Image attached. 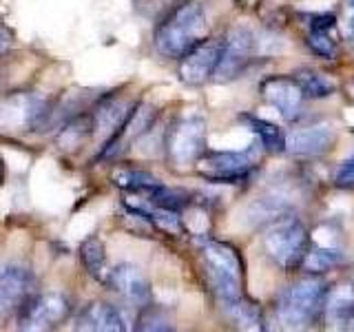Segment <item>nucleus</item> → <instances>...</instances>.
<instances>
[{
    "instance_id": "obj_1",
    "label": "nucleus",
    "mask_w": 354,
    "mask_h": 332,
    "mask_svg": "<svg viewBox=\"0 0 354 332\" xmlns=\"http://www.w3.org/2000/svg\"><path fill=\"white\" fill-rule=\"evenodd\" d=\"M208 18L199 0H188L175 7L155 31V47L166 58H182L206 38Z\"/></svg>"
},
{
    "instance_id": "obj_2",
    "label": "nucleus",
    "mask_w": 354,
    "mask_h": 332,
    "mask_svg": "<svg viewBox=\"0 0 354 332\" xmlns=\"http://www.w3.org/2000/svg\"><path fill=\"white\" fill-rule=\"evenodd\" d=\"M204 264L208 282L221 304L241 299V261L237 252L221 241H208L204 246Z\"/></svg>"
},
{
    "instance_id": "obj_3",
    "label": "nucleus",
    "mask_w": 354,
    "mask_h": 332,
    "mask_svg": "<svg viewBox=\"0 0 354 332\" xmlns=\"http://www.w3.org/2000/svg\"><path fill=\"white\" fill-rule=\"evenodd\" d=\"M326 286L319 279H304L290 286L277 304V319L286 328H304L324 306Z\"/></svg>"
},
{
    "instance_id": "obj_4",
    "label": "nucleus",
    "mask_w": 354,
    "mask_h": 332,
    "mask_svg": "<svg viewBox=\"0 0 354 332\" xmlns=\"http://www.w3.org/2000/svg\"><path fill=\"white\" fill-rule=\"evenodd\" d=\"M166 149L177 166L195 164L206 149V122L199 116L177 120L166 136Z\"/></svg>"
},
{
    "instance_id": "obj_5",
    "label": "nucleus",
    "mask_w": 354,
    "mask_h": 332,
    "mask_svg": "<svg viewBox=\"0 0 354 332\" xmlns=\"http://www.w3.org/2000/svg\"><path fill=\"white\" fill-rule=\"evenodd\" d=\"M47 102L29 91H16L0 98V131H29L42 124Z\"/></svg>"
},
{
    "instance_id": "obj_6",
    "label": "nucleus",
    "mask_w": 354,
    "mask_h": 332,
    "mask_svg": "<svg viewBox=\"0 0 354 332\" xmlns=\"http://www.w3.org/2000/svg\"><path fill=\"white\" fill-rule=\"evenodd\" d=\"M306 243L308 235L297 219H283L266 230L263 235L266 252L283 268H292V266L301 261V257L306 255Z\"/></svg>"
},
{
    "instance_id": "obj_7",
    "label": "nucleus",
    "mask_w": 354,
    "mask_h": 332,
    "mask_svg": "<svg viewBox=\"0 0 354 332\" xmlns=\"http://www.w3.org/2000/svg\"><path fill=\"white\" fill-rule=\"evenodd\" d=\"M71 313V302L62 293L31 295L18 310L20 328L25 330H51L60 326Z\"/></svg>"
},
{
    "instance_id": "obj_8",
    "label": "nucleus",
    "mask_w": 354,
    "mask_h": 332,
    "mask_svg": "<svg viewBox=\"0 0 354 332\" xmlns=\"http://www.w3.org/2000/svg\"><path fill=\"white\" fill-rule=\"evenodd\" d=\"M224 42L221 40H202L199 44L182 55L180 75L186 84H202L210 75H215V69L221 60Z\"/></svg>"
},
{
    "instance_id": "obj_9",
    "label": "nucleus",
    "mask_w": 354,
    "mask_h": 332,
    "mask_svg": "<svg viewBox=\"0 0 354 332\" xmlns=\"http://www.w3.org/2000/svg\"><path fill=\"white\" fill-rule=\"evenodd\" d=\"M254 162H257V151L252 147L246 151H224L199 158V171L210 180H237L252 169Z\"/></svg>"
},
{
    "instance_id": "obj_10",
    "label": "nucleus",
    "mask_w": 354,
    "mask_h": 332,
    "mask_svg": "<svg viewBox=\"0 0 354 332\" xmlns=\"http://www.w3.org/2000/svg\"><path fill=\"white\" fill-rule=\"evenodd\" d=\"M106 284L131 304H140V306L151 304V286L138 266L120 264L118 268L109 273Z\"/></svg>"
},
{
    "instance_id": "obj_11",
    "label": "nucleus",
    "mask_w": 354,
    "mask_h": 332,
    "mask_svg": "<svg viewBox=\"0 0 354 332\" xmlns=\"http://www.w3.org/2000/svg\"><path fill=\"white\" fill-rule=\"evenodd\" d=\"M33 279L25 268H7L0 273V315L18 313L31 297Z\"/></svg>"
},
{
    "instance_id": "obj_12",
    "label": "nucleus",
    "mask_w": 354,
    "mask_h": 332,
    "mask_svg": "<svg viewBox=\"0 0 354 332\" xmlns=\"http://www.w3.org/2000/svg\"><path fill=\"white\" fill-rule=\"evenodd\" d=\"M332 142H335V129L326 124V122H321V124L292 131L286 138L283 147L295 155H319L326 153Z\"/></svg>"
},
{
    "instance_id": "obj_13",
    "label": "nucleus",
    "mask_w": 354,
    "mask_h": 332,
    "mask_svg": "<svg viewBox=\"0 0 354 332\" xmlns=\"http://www.w3.org/2000/svg\"><path fill=\"white\" fill-rule=\"evenodd\" d=\"M77 330H95V332H122L127 330V321L120 315V310L111 304L95 302L84 308V313L77 319Z\"/></svg>"
},
{
    "instance_id": "obj_14",
    "label": "nucleus",
    "mask_w": 354,
    "mask_h": 332,
    "mask_svg": "<svg viewBox=\"0 0 354 332\" xmlns=\"http://www.w3.org/2000/svg\"><path fill=\"white\" fill-rule=\"evenodd\" d=\"M263 95H266V100H268L272 107L279 109V113L283 118H295L299 107H301L304 91L292 80L272 77V80L263 82Z\"/></svg>"
},
{
    "instance_id": "obj_15",
    "label": "nucleus",
    "mask_w": 354,
    "mask_h": 332,
    "mask_svg": "<svg viewBox=\"0 0 354 332\" xmlns=\"http://www.w3.org/2000/svg\"><path fill=\"white\" fill-rule=\"evenodd\" d=\"M129 113L131 109L122 100H104L93 116V131L102 133V136H115L127 122Z\"/></svg>"
},
{
    "instance_id": "obj_16",
    "label": "nucleus",
    "mask_w": 354,
    "mask_h": 332,
    "mask_svg": "<svg viewBox=\"0 0 354 332\" xmlns=\"http://www.w3.org/2000/svg\"><path fill=\"white\" fill-rule=\"evenodd\" d=\"M290 195L286 191H270L261 197H257L254 202L248 206V219L252 224H263V221H270L277 215H281L290 206Z\"/></svg>"
},
{
    "instance_id": "obj_17",
    "label": "nucleus",
    "mask_w": 354,
    "mask_h": 332,
    "mask_svg": "<svg viewBox=\"0 0 354 332\" xmlns=\"http://www.w3.org/2000/svg\"><path fill=\"white\" fill-rule=\"evenodd\" d=\"M326 317L330 324H346L354 317V288L339 286L326 302Z\"/></svg>"
},
{
    "instance_id": "obj_18",
    "label": "nucleus",
    "mask_w": 354,
    "mask_h": 332,
    "mask_svg": "<svg viewBox=\"0 0 354 332\" xmlns=\"http://www.w3.org/2000/svg\"><path fill=\"white\" fill-rule=\"evenodd\" d=\"M82 261L86 270L91 273L95 279L106 282V255H104V243L97 237H88L82 243Z\"/></svg>"
},
{
    "instance_id": "obj_19",
    "label": "nucleus",
    "mask_w": 354,
    "mask_h": 332,
    "mask_svg": "<svg viewBox=\"0 0 354 332\" xmlns=\"http://www.w3.org/2000/svg\"><path fill=\"white\" fill-rule=\"evenodd\" d=\"M113 180L120 188H124V191H131V193H140V195L160 184L158 177H153L151 173H144V171H118L113 175Z\"/></svg>"
},
{
    "instance_id": "obj_20",
    "label": "nucleus",
    "mask_w": 354,
    "mask_h": 332,
    "mask_svg": "<svg viewBox=\"0 0 354 332\" xmlns=\"http://www.w3.org/2000/svg\"><path fill=\"white\" fill-rule=\"evenodd\" d=\"M299 89L306 93V95H330V91L335 89V82L330 80L326 73H319V71H304L299 73Z\"/></svg>"
},
{
    "instance_id": "obj_21",
    "label": "nucleus",
    "mask_w": 354,
    "mask_h": 332,
    "mask_svg": "<svg viewBox=\"0 0 354 332\" xmlns=\"http://www.w3.org/2000/svg\"><path fill=\"white\" fill-rule=\"evenodd\" d=\"M341 259V252L335 248V246H321V248H317V250H313V252H308L306 255V268L308 270H315V273H319V270H328V268H332L337 261Z\"/></svg>"
},
{
    "instance_id": "obj_22",
    "label": "nucleus",
    "mask_w": 354,
    "mask_h": 332,
    "mask_svg": "<svg viewBox=\"0 0 354 332\" xmlns=\"http://www.w3.org/2000/svg\"><path fill=\"white\" fill-rule=\"evenodd\" d=\"M248 127L261 138V142H263V147H266V149H270V151H279V149H283L281 131L277 129V127L268 124V122H263V120H257V118H248Z\"/></svg>"
},
{
    "instance_id": "obj_23",
    "label": "nucleus",
    "mask_w": 354,
    "mask_h": 332,
    "mask_svg": "<svg viewBox=\"0 0 354 332\" xmlns=\"http://www.w3.org/2000/svg\"><path fill=\"white\" fill-rule=\"evenodd\" d=\"M138 328L140 330H171V321L169 317H166L160 308H155V306H149L147 304V310H144V315L140 317L138 321Z\"/></svg>"
},
{
    "instance_id": "obj_24",
    "label": "nucleus",
    "mask_w": 354,
    "mask_h": 332,
    "mask_svg": "<svg viewBox=\"0 0 354 332\" xmlns=\"http://www.w3.org/2000/svg\"><path fill=\"white\" fill-rule=\"evenodd\" d=\"M310 44H313V49L321 55H332L335 47H332V40L326 36V31H315L313 36H310Z\"/></svg>"
},
{
    "instance_id": "obj_25",
    "label": "nucleus",
    "mask_w": 354,
    "mask_h": 332,
    "mask_svg": "<svg viewBox=\"0 0 354 332\" xmlns=\"http://www.w3.org/2000/svg\"><path fill=\"white\" fill-rule=\"evenodd\" d=\"M341 31L348 40H354V0H348L346 11L341 16Z\"/></svg>"
},
{
    "instance_id": "obj_26",
    "label": "nucleus",
    "mask_w": 354,
    "mask_h": 332,
    "mask_svg": "<svg viewBox=\"0 0 354 332\" xmlns=\"http://www.w3.org/2000/svg\"><path fill=\"white\" fill-rule=\"evenodd\" d=\"M337 184L341 186H354V155L350 160H346L341 164V169L337 171Z\"/></svg>"
},
{
    "instance_id": "obj_27",
    "label": "nucleus",
    "mask_w": 354,
    "mask_h": 332,
    "mask_svg": "<svg viewBox=\"0 0 354 332\" xmlns=\"http://www.w3.org/2000/svg\"><path fill=\"white\" fill-rule=\"evenodd\" d=\"M9 44H11V36H9V31H7L3 25H0V53H3V51L9 47Z\"/></svg>"
}]
</instances>
